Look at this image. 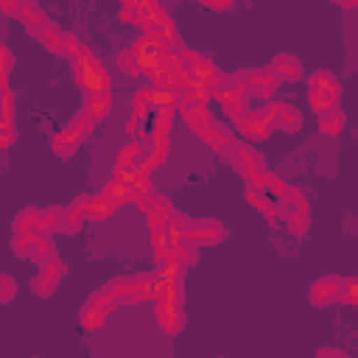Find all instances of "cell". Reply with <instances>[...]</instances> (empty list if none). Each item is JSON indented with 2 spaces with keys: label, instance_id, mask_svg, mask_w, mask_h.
<instances>
[{
  "label": "cell",
  "instance_id": "6da1fadb",
  "mask_svg": "<svg viewBox=\"0 0 358 358\" xmlns=\"http://www.w3.org/2000/svg\"><path fill=\"white\" fill-rule=\"evenodd\" d=\"M165 229H168L171 238L190 241L193 246H213V243L227 238L224 221H218V218H190V215L176 213V210L171 213Z\"/></svg>",
  "mask_w": 358,
  "mask_h": 358
},
{
  "label": "cell",
  "instance_id": "7a4b0ae2",
  "mask_svg": "<svg viewBox=\"0 0 358 358\" xmlns=\"http://www.w3.org/2000/svg\"><path fill=\"white\" fill-rule=\"evenodd\" d=\"M73 78H76V84L84 90V95H87V92H109L106 67L101 64V59H98L90 48H84L81 59L73 62Z\"/></svg>",
  "mask_w": 358,
  "mask_h": 358
},
{
  "label": "cell",
  "instance_id": "3957f363",
  "mask_svg": "<svg viewBox=\"0 0 358 358\" xmlns=\"http://www.w3.org/2000/svg\"><path fill=\"white\" fill-rule=\"evenodd\" d=\"M338 98H341V84L327 70H319L308 78V101H310L316 117L330 109H338Z\"/></svg>",
  "mask_w": 358,
  "mask_h": 358
},
{
  "label": "cell",
  "instance_id": "277c9868",
  "mask_svg": "<svg viewBox=\"0 0 358 358\" xmlns=\"http://www.w3.org/2000/svg\"><path fill=\"white\" fill-rule=\"evenodd\" d=\"M176 67L193 78V81H201L207 90H215L221 84V76H218V67L210 56L204 53H196V50H187V48H179L176 50Z\"/></svg>",
  "mask_w": 358,
  "mask_h": 358
},
{
  "label": "cell",
  "instance_id": "5b68a950",
  "mask_svg": "<svg viewBox=\"0 0 358 358\" xmlns=\"http://www.w3.org/2000/svg\"><path fill=\"white\" fill-rule=\"evenodd\" d=\"M11 252L20 257V260H34L39 266L56 260V246L50 241V235H42V232H28V235H14L11 241Z\"/></svg>",
  "mask_w": 358,
  "mask_h": 358
},
{
  "label": "cell",
  "instance_id": "8992f818",
  "mask_svg": "<svg viewBox=\"0 0 358 358\" xmlns=\"http://www.w3.org/2000/svg\"><path fill=\"white\" fill-rule=\"evenodd\" d=\"M227 159H229V165L249 182L252 176H257L260 171H266V162H263V154L257 151V148H252V145H246V143H232V148L224 154Z\"/></svg>",
  "mask_w": 358,
  "mask_h": 358
},
{
  "label": "cell",
  "instance_id": "52a82bcc",
  "mask_svg": "<svg viewBox=\"0 0 358 358\" xmlns=\"http://www.w3.org/2000/svg\"><path fill=\"white\" fill-rule=\"evenodd\" d=\"M235 81L243 87L246 95H260V98H271L280 90V81L266 70V67H252V70H238L232 73Z\"/></svg>",
  "mask_w": 358,
  "mask_h": 358
},
{
  "label": "cell",
  "instance_id": "ba28073f",
  "mask_svg": "<svg viewBox=\"0 0 358 358\" xmlns=\"http://www.w3.org/2000/svg\"><path fill=\"white\" fill-rule=\"evenodd\" d=\"M137 207L145 213V218H148V224H151V232H154V229H165V224H168V218H171V213H173L171 199L162 196V193H148V196H143V199L137 201Z\"/></svg>",
  "mask_w": 358,
  "mask_h": 358
},
{
  "label": "cell",
  "instance_id": "9c48e42d",
  "mask_svg": "<svg viewBox=\"0 0 358 358\" xmlns=\"http://www.w3.org/2000/svg\"><path fill=\"white\" fill-rule=\"evenodd\" d=\"M64 274H67V266L56 257V260L45 263V266H42V271L31 280V291H34L36 296H50V294H56V288L62 285Z\"/></svg>",
  "mask_w": 358,
  "mask_h": 358
},
{
  "label": "cell",
  "instance_id": "30bf717a",
  "mask_svg": "<svg viewBox=\"0 0 358 358\" xmlns=\"http://www.w3.org/2000/svg\"><path fill=\"white\" fill-rule=\"evenodd\" d=\"M341 282H344V277H319V280H313L310 288H308L310 305H316V308L336 305L341 299Z\"/></svg>",
  "mask_w": 358,
  "mask_h": 358
},
{
  "label": "cell",
  "instance_id": "8fae6325",
  "mask_svg": "<svg viewBox=\"0 0 358 358\" xmlns=\"http://www.w3.org/2000/svg\"><path fill=\"white\" fill-rule=\"evenodd\" d=\"M90 199H92V196L81 193L70 207H64V218H62L59 235H76V232L87 224V207H90Z\"/></svg>",
  "mask_w": 358,
  "mask_h": 358
},
{
  "label": "cell",
  "instance_id": "7c38bea8",
  "mask_svg": "<svg viewBox=\"0 0 358 358\" xmlns=\"http://www.w3.org/2000/svg\"><path fill=\"white\" fill-rule=\"evenodd\" d=\"M277 81H296L302 78V62L294 53H277L266 67Z\"/></svg>",
  "mask_w": 358,
  "mask_h": 358
},
{
  "label": "cell",
  "instance_id": "4fadbf2b",
  "mask_svg": "<svg viewBox=\"0 0 358 358\" xmlns=\"http://www.w3.org/2000/svg\"><path fill=\"white\" fill-rule=\"evenodd\" d=\"M157 322L162 324V330L168 333H179L185 327V308L182 302H165V299H157Z\"/></svg>",
  "mask_w": 358,
  "mask_h": 358
},
{
  "label": "cell",
  "instance_id": "5bb4252c",
  "mask_svg": "<svg viewBox=\"0 0 358 358\" xmlns=\"http://www.w3.org/2000/svg\"><path fill=\"white\" fill-rule=\"evenodd\" d=\"M268 112H271V123H274V131H296L302 126V115L294 103H268Z\"/></svg>",
  "mask_w": 358,
  "mask_h": 358
},
{
  "label": "cell",
  "instance_id": "9a60e30c",
  "mask_svg": "<svg viewBox=\"0 0 358 358\" xmlns=\"http://www.w3.org/2000/svg\"><path fill=\"white\" fill-rule=\"evenodd\" d=\"M17 17L25 22V31L31 34V36H39L53 20L36 6V3H31V0H25V3H20V11H17Z\"/></svg>",
  "mask_w": 358,
  "mask_h": 358
},
{
  "label": "cell",
  "instance_id": "2e32d148",
  "mask_svg": "<svg viewBox=\"0 0 358 358\" xmlns=\"http://www.w3.org/2000/svg\"><path fill=\"white\" fill-rule=\"evenodd\" d=\"M106 313H109V305L101 299V296H90L87 302H84V308H81V327H87V330H98L101 324H103V319H106Z\"/></svg>",
  "mask_w": 358,
  "mask_h": 358
},
{
  "label": "cell",
  "instance_id": "e0dca14e",
  "mask_svg": "<svg viewBox=\"0 0 358 358\" xmlns=\"http://www.w3.org/2000/svg\"><path fill=\"white\" fill-rule=\"evenodd\" d=\"M179 112H182V117L190 123V129L201 137L207 129H210V123H213V117H210V112H207V106L204 103H185V101H179Z\"/></svg>",
  "mask_w": 358,
  "mask_h": 358
},
{
  "label": "cell",
  "instance_id": "ac0fdd59",
  "mask_svg": "<svg viewBox=\"0 0 358 358\" xmlns=\"http://www.w3.org/2000/svg\"><path fill=\"white\" fill-rule=\"evenodd\" d=\"M28 232H42V235H48V232H45V215H42V210H36V207H25V210L17 213V218H14V235H28Z\"/></svg>",
  "mask_w": 358,
  "mask_h": 358
},
{
  "label": "cell",
  "instance_id": "d6986e66",
  "mask_svg": "<svg viewBox=\"0 0 358 358\" xmlns=\"http://www.w3.org/2000/svg\"><path fill=\"white\" fill-rule=\"evenodd\" d=\"M201 140L213 148V151H218V154H227L229 148H232V143H235V137H232V131L224 126V123H210V129L201 134Z\"/></svg>",
  "mask_w": 358,
  "mask_h": 358
},
{
  "label": "cell",
  "instance_id": "ffe728a7",
  "mask_svg": "<svg viewBox=\"0 0 358 358\" xmlns=\"http://www.w3.org/2000/svg\"><path fill=\"white\" fill-rule=\"evenodd\" d=\"M168 157V134H159V137H148L145 145H143V162H145V171L162 165Z\"/></svg>",
  "mask_w": 358,
  "mask_h": 358
},
{
  "label": "cell",
  "instance_id": "44dd1931",
  "mask_svg": "<svg viewBox=\"0 0 358 358\" xmlns=\"http://www.w3.org/2000/svg\"><path fill=\"white\" fill-rule=\"evenodd\" d=\"M168 238H171V235H168ZM171 260H173L179 268H190V266H196V260H199V246H193L190 241L171 238Z\"/></svg>",
  "mask_w": 358,
  "mask_h": 358
},
{
  "label": "cell",
  "instance_id": "7402d4cb",
  "mask_svg": "<svg viewBox=\"0 0 358 358\" xmlns=\"http://www.w3.org/2000/svg\"><path fill=\"white\" fill-rule=\"evenodd\" d=\"M50 148H53V154H56L59 159H70V157L76 154V148H78V137H76L70 129H59V131L53 134V140H50Z\"/></svg>",
  "mask_w": 358,
  "mask_h": 358
},
{
  "label": "cell",
  "instance_id": "603a6c76",
  "mask_svg": "<svg viewBox=\"0 0 358 358\" xmlns=\"http://www.w3.org/2000/svg\"><path fill=\"white\" fill-rule=\"evenodd\" d=\"M109 92H87L84 95V112L92 117V120H101L106 112H109Z\"/></svg>",
  "mask_w": 358,
  "mask_h": 358
},
{
  "label": "cell",
  "instance_id": "cb8c5ba5",
  "mask_svg": "<svg viewBox=\"0 0 358 358\" xmlns=\"http://www.w3.org/2000/svg\"><path fill=\"white\" fill-rule=\"evenodd\" d=\"M115 210H117V204L109 201L103 193H98V196L90 199V207H87V224H90V221H103V218L112 215Z\"/></svg>",
  "mask_w": 358,
  "mask_h": 358
},
{
  "label": "cell",
  "instance_id": "d4e9b609",
  "mask_svg": "<svg viewBox=\"0 0 358 358\" xmlns=\"http://www.w3.org/2000/svg\"><path fill=\"white\" fill-rule=\"evenodd\" d=\"M36 39L45 45V50H50V53H64V45H62V42H64V34L59 31V25H56V22H50V25H48Z\"/></svg>",
  "mask_w": 358,
  "mask_h": 358
},
{
  "label": "cell",
  "instance_id": "484cf974",
  "mask_svg": "<svg viewBox=\"0 0 358 358\" xmlns=\"http://www.w3.org/2000/svg\"><path fill=\"white\" fill-rule=\"evenodd\" d=\"M341 126H344V112H341V106H338V109H330V112H324V115H319V129H322L324 134H338Z\"/></svg>",
  "mask_w": 358,
  "mask_h": 358
},
{
  "label": "cell",
  "instance_id": "4316f807",
  "mask_svg": "<svg viewBox=\"0 0 358 358\" xmlns=\"http://www.w3.org/2000/svg\"><path fill=\"white\" fill-rule=\"evenodd\" d=\"M101 193H103L109 201H115L117 207L126 204V201H131V199H129V185H123V182H117V179H109Z\"/></svg>",
  "mask_w": 358,
  "mask_h": 358
},
{
  "label": "cell",
  "instance_id": "83f0119b",
  "mask_svg": "<svg viewBox=\"0 0 358 358\" xmlns=\"http://www.w3.org/2000/svg\"><path fill=\"white\" fill-rule=\"evenodd\" d=\"M0 126H14V92H0Z\"/></svg>",
  "mask_w": 358,
  "mask_h": 358
},
{
  "label": "cell",
  "instance_id": "f1b7e54d",
  "mask_svg": "<svg viewBox=\"0 0 358 358\" xmlns=\"http://www.w3.org/2000/svg\"><path fill=\"white\" fill-rule=\"evenodd\" d=\"M92 126H95V120H92V117H90V115H87V112L81 109V112H78V115L73 117V123H70L67 129H70V131H73V134H76V137L81 140L84 134H90V131H92Z\"/></svg>",
  "mask_w": 358,
  "mask_h": 358
},
{
  "label": "cell",
  "instance_id": "f546056e",
  "mask_svg": "<svg viewBox=\"0 0 358 358\" xmlns=\"http://www.w3.org/2000/svg\"><path fill=\"white\" fill-rule=\"evenodd\" d=\"M308 221H310V215H282L285 229H288L291 235H296V238L308 235Z\"/></svg>",
  "mask_w": 358,
  "mask_h": 358
},
{
  "label": "cell",
  "instance_id": "4dcf8cb0",
  "mask_svg": "<svg viewBox=\"0 0 358 358\" xmlns=\"http://www.w3.org/2000/svg\"><path fill=\"white\" fill-rule=\"evenodd\" d=\"M14 296H17V280L11 274H3L0 271V305L11 302Z\"/></svg>",
  "mask_w": 358,
  "mask_h": 358
},
{
  "label": "cell",
  "instance_id": "1f68e13d",
  "mask_svg": "<svg viewBox=\"0 0 358 358\" xmlns=\"http://www.w3.org/2000/svg\"><path fill=\"white\" fill-rule=\"evenodd\" d=\"M140 17H143V3H137V0H126L123 8H120V20H123V22H137V25H140Z\"/></svg>",
  "mask_w": 358,
  "mask_h": 358
},
{
  "label": "cell",
  "instance_id": "d6a6232c",
  "mask_svg": "<svg viewBox=\"0 0 358 358\" xmlns=\"http://www.w3.org/2000/svg\"><path fill=\"white\" fill-rule=\"evenodd\" d=\"M115 64H117L126 76H137V73H140V64H137V59H134L129 50H120L117 59H115Z\"/></svg>",
  "mask_w": 358,
  "mask_h": 358
},
{
  "label": "cell",
  "instance_id": "836d02e7",
  "mask_svg": "<svg viewBox=\"0 0 358 358\" xmlns=\"http://www.w3.org/2000/svg\"><path fill=\"white\" fill-rule=\"evenodd\" d=\"M64 56H70V62H76V59H81V53H84V45L78 42V36L76 34H64Z\"/></svg>",
  "mask_w": 358,
  "mask_h": 358
},
{
  "label": "cell",
  "instance_id": "e575fe53",
  "mask_svg": "<svg viewBox=\"0 0 358 358\" xmlns=\"http://www.w3.org/2000/svg\"><path fill=\"white\" fill-rule=\"evenodd\" d=\"M338 302H347V305H358V282L352 277H344L341 282V299Z\"/></svg>",
  "mask_w": 358,
  "mask_h": 358
},
{
  "label": "cell",
  "instance_id": "d590c367",
  "mask_svg": "<svg viewBox=\"0 0 358 358\" xmlns=\"http://www.w3.org/2000/svg\"><path fill=\"white\" fill-rule=\"evenodd\" d=\"M316 358H350L344 350H336V347H322L319 352H316Z\"/></svg>",
  "mask_w": 358,
  "mask_h": 358
},
{
  "label": "cell",
  "instance_id": "8d00e7d4",
  "mask_svg": "<svg viewBox=\"0 0 358 358\" xmlns=\"http://www.w3.org/2000/svg\"><path fill=\"white\" fill-rule=\"evenodd\" d=\"M6 90H8V73L0 70V92H6Z\"/></svg>",
  "mask_w": 358,
  "mask_h": 358
},
{
  "label": "cell",
  "instance_id": "74e56055",
  "mask_svg": "<svg viewBox=\"0 0 358 358\" xmlns=\"http://www.w3.org/2000/svg\"><path fill=\"white\" fill-rule=\"evenodd\" d=\"M204 6H210V8H232V3H204Z\"/></svg>",
  "mask_w": 358,
  "mask_h": 358
}]
</instances>
